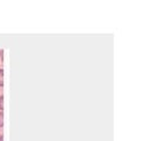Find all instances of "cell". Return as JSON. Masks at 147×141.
<instances>
[{"label":"cell","instance_id":"6da1fadb","mask_svg":"<svg viewBox=\"0 0 147 141\" xmlns=\"http://www.w3.org/2000/svg\"><path fill=\"white\" fill-rule=\"evenodd\" d=\"M0 87H3V69H0Z\"/></svg>","mask_w":147,"mask_h":141},{"label":"cell","instance_id":"7a4b0ae2","mask_svg":"<svg viewBox=\"0 0 147 141\" xmlns=\"http://www.w3.org/2000/svg\"><path fill=\"white\" fill-rule=\"evenodd\" d=\"M0 111H3V95H0Z\"/></svg>","mask_w":147,"mask_h":141},{"label":"cell","instance_id":"3957f363","mask_svg":"<svg viewBox=\"0 0 147 141\" xmlns=\"http://www.w3.org/2000/svg\"><path fill=\"white\" fill-rule=\"evenodd\" d=\"M3 127V111H0V128Z\"/></svg>","mask_w":147,"mask_h":141},{"label":"cell","instance_id":"277c9868","mask_svg":"<svg viewBox=\"0 0 147 141\" xmlns=\"http://www.w3.org/2000/svg\"><path fill=\"white\" fill-rule=\"evenodd\" d=\"M0 141H3V136L0 134Z\"/></svg>","mask_w":147,"mask_h":141}]
</instances>
